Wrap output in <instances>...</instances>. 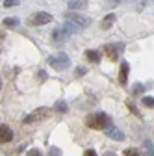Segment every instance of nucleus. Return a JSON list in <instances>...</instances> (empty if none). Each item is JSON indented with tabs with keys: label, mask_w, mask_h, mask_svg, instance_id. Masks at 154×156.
<instances>
[{
	"label": "nucleus",
	"mask_w": 154,
	"mask_h": 156,
	"mask_svg": "<svg viewBox=\"0 0 154 156\" xmlns=\"http://www.w3.org/2000/svg\"><path fill=\"white\" fill-rule=\"evenodd\" d=\"M106 130V134L110 136L111 140H115V141H123L124 140V134L121 132V128H117V126H110V128H104Z\"/></svg>",
	"instance_id": "0eeeda50"
},
{
	"label": "nucleus",
	"mask_w": 154,
	"mask_h": 156,
	"mask_svg": "<svg viewBox=\"0 0 154 156\" xmlns=\"http://www.w3.org/2000/svg\"><path fill=\"white\" fill-rule=\"evenodd\" d=\"M113 23H115V15L111 13V15H108V17H104V19H102L100 26H102L104 30H108V28H111V26H113Z\"/></svg>",
	"instance_id": "f8f14e48"
},
{
	"label": "nucleus",
	"mask_w": 154,
	"mask_h": 156,
	"mask_svg": "<svg viewBox=\"0 0 154 156\" xmlns=\"http://www.w3.org/2000/svg\"><path fill=\"white\" fill-rule=\"evenodd\" d=\"M2 24L8 26V28H15V26L19 24V19H15V17H8V19H4V21H2Z\"/></svg>",
	"instance_id": "4468645a"
},
{
	"label": "nucleus",
	"mask_w": 154,
	"mask_h": 156,
	"mask_svg": "<svg viewBox=\"0 0 154 156\" xmlns=\"http://www.w3.org/2000/svg\"><path fill=\"white\" fill-rule=\"evenodd\" d=\"M19 4V0H4V8H13Z\"/></svg>",
	"instance_id": "a211bd4d"
},
{
	"label": "nucleus",
	"mask_w": 154,
	"mask_h": 156,
	"mask_svg": "<svg viewBox=\"0 0 154 156\" xmlns=\"http://www.w3.org/2000/svg\"><path fill=\"white\" fill-rule=\"evenodd\" d=\"M48 115H50V108H37V110H33L30 115L24 117V123H26V125H30V123H39V121L47 119Z\"/></svg>",
	"instance_id": "39448f33"
},
{
	"label": "nucleus",
	"mask_w": 154,
	"mask_h": 156,
	"mask_svg": "<svg viewBox=\"0 0 154 156\" xmlns=\"http://www.w3.org/2000/svg\"><path fill=\"white\" fill-rule=\"evenodd\" d=\"M50 23H52V15L47 13V11H37V13L28 17L30 26H45V24H50Z\"/></svg>",
	"instance_id": "7ed1b4c3"
},
{
	"label": "nucleus",
	"mask_w": 154,
	"mask_h": 156,
	"mask_svg": "<svg viewBox=\"0 0 154 156\" xmlns=\"http://www.w3.org/2000/svg\"><path fill=\"white\" fill-rule=\"evenodd\" d=\"M11 140H13L11 128L6 126V125H0V143H8V141H11Z\"/></svg>",
	"instance_id": "423d86ee"
},
{
	"label": "nucleus",
	"mask_w": 154,
	"mask_h": 156,
	"mask_svg": "<svg viewBox=\"0 0 154 156\" xmlns=\"http://www.w3.org/2000/svg\"><path fill=\"white\" fill-rule=\"evenodd\" d=\"M123 156H141V152L136 151V149H126V151L123 152Z\"/></svg>",
	"instance_id": "2eb2a0df"
},
{
	"label": "nucleus",
	"mask_w": 154,
	"mask_h": 156,
	"mask_svg": "<svg viewBox=\"0 0 154 156\" xmlns=\"http://www.w3.org/2000/svg\"><path fill=\"white\" fill-rule=\"evenodd\" d=\"M141 89H143L141 86H136V87H134V93H141Z\"/></svg>",
	"instance_id": "5701e85b"
},
{
	"label": "nucleus",
	"mask_w": 154,
	"mask_h": 156,
	"mask_svg": "<svg viewBox=\"0 0 154 156\" xmlns=\"http://www.w3.org/2000/svg\"><path fill=\"white\" fill-rule=\"evenodd\" d=\"M106 123H108V115L102 113V112L89 113V115L86 117V125H87L89 128H93V130H104Z\"/></svg>",
	"instance_id": "f257e3e1"
},
{
	"label": "nucleus",
	"mask_w": 154,
	"mask_h": 156,
	"mask_svg": "<svg viewBox=\"0 0 154 156\" xmlns=\"http://www.w3.org/2000/svg\"><path fill=\"white\" fill-rule=\"evenodd\" d=\"M54 110H56V112H61V113H67V112H69V106H67L65 101H58V102L54 104Z\"/></svg>",
	"instance_id": "ddd939ff"
},
{
	"label": "nucleus",
	"mask_w": 154,
	"mask_h": 156,
	"mask_svg": "<svg viewBox=\"0 0 154 156\" xmlns=\"http://www.w3.org/2000/svg\"><path fill=\"white\" fill-rule=\"evenodd\" d=\"M65 19H67V23L78 24V28H87V26L91 24V19H87V17L80 15L78 11H69V13L65 15Z\"/></svg>",
	"instance_id": "20e7f679"
},
{
	"label": "nucleus",
	"mask_w": 154,
	"mask_h": 156,
	"mask_svg": "<svg viewBox=\"0 0 154 156\" xmlns=\"http://www.w3.org/2000/svg\"><path fill=\"white\" fill-rule=\"evenodd\" d=\"M86 58L93 63H100V60H102L100 52H97V50H86Z\"/></svg>",
	"instance_id": "9b49d317"
},
{
	"label": "nucleus",
	"mask_w": 154,
	"mask_h": 156,
	"mask_svg": "<svg viewBox=\"0 0 154 156\" xmlns=\"http://www.w3.org/2000/svg\"><path fill=\"white\" fill-rule=\"evenodd\" d=\"M87 8V0H69V9L71 11H80Z\"/></svg>",
	"instance_id": "1a4fd4ad"
},
{
	"label": "nucleus",
	"mask_w": 154,
	"mask_h": 156,
	"mask_svg": "<svg viewBox=\"0 0 154 156\" xmlns=\"http://www.w3.org/2000/svg\"><path fill=\"white\" fill-rule=\"evenodd\" d=\"M86 156H97V152H95L93 149H89V151H86Z\"/></svg>",
	"instance_id": "4be33fe9"
},
{
	"label": "nucleus",
	"mask_w": 154,
	"mask_h": 156,
	"mask_svg": "<svg viewBox=\"0 0 154 156\" xmlns=\"http://www.w3.org/2000/svg\"><path fill=\"white\" fill-rule=\"evenodd\" d=\"M86 73H87V71H86L84 67H78V69H76V71H74V74H76V76H84Z\"/></svg>",
	"instance_id": "412c9836"
},
{
	"label": "nucleus",
	"mask_w": 154,
	"mask_h": 156,
	"mask_svg": "<svg viewBox=\"0 0 154 156\" xmlns=\"http://www.w3.org/2000/svg\"><path fill=\"white\" fill-rule=\"evenodd\" d=\"M119 82H121V86H126V82H128V63H126V62H123V63H121Z\"/></svg>",
	"instance_id": "9d476101"
},
{
	"label": "nucleus",
	"mask_w": 154,
	"mask_h": 156,
	"mask_svg": "<svg viewBox=\"0 0 154 156\" xmlns=\"http://www.w3.org/2000/svg\"><path fill=\"white\" fill-rule=\"evenodd\" d=\"M143 104L149 106V108H152L154 106V97H143Z\"/></svg>",
	"instance_id": "dca6fc26"
},
{
	"label": "nucleus",
	"mask_w": 154,
	"mask_h": 156,
	"mask_svg": "<svg viewBox=\"0 0 154 156\" xmlns=\"http://www.w3.org/2000/svg\"><path fill=\"white\" fill-rule=\"evenodd\" d=\"M104 156H115V154H113V152H106Z\"/></svg>",
	"instance_id": "b1692460"
},
{
	"label": "nucleus",
	"mask_w": 154,
	"mask_h": 156,
	"mask_svg": "<svg viewBox=\"0 0 154 156\" xmlns=\"http://www.w3.org/2000/svg\"><path fill=\"white\" fill-rule=\"evenodd\" d=\"M104 50H106V54L111 58V60H117V54L123 50V45H119V43L117 45H106Z\"/></svg>",
	"instance_id": "6e6552de"
},
{
	"label": "nucleus",
	"mask_w": 154,
	"mask_h": 156,
	"mask_svg": "<svg viewBox=\"0 0 154 156\" xmlns=\"http://www.w3.org/2000/svg\"><path fill=\"white\" fill-rule=\"evenodd\" d=\"M26 156H43V154L37 151V149H30V151L26 152Z\"/></svg>",
	"instance_id": "aec40b11"
},
{
	"label": "nucleus",
	"mask_w": 154,
	"mask_h": 156,
	"mask_svg": "<svg viewBox=\"0 0 154 156\" xmlns=\"http://www.w3.org/2000/svg\"><path fill=\"white\" fill-rule=\"evenodd\" d=\"M145 151H147V156H152V141H145Z\"/></svg>",
	"instance_id": "f3484780"
},
{
	"label": "nucleus",
	"mask_w": 154,
	"mask_h": 156,
	"mask_svg": "<svg viewBox=\"0 0 154 156\" xmlns=\"http://www.w3.org/2000/svg\"><path fill=\"white\" fill-rule=\"evenodd\" d=\"M48 156H61V151H60V149H56V147H52L50 152H48Z\"/></svg>",
	"instance_id": "6ab92c4d"
},
{
	"label": "nucleus",
	"mask_w": 154,
	"mask_h": 156,
	"mask_svg": "<svg viewBox=\"0 0 154 156\" xmlns=\"http://www.w3.org/2000/svg\"><path fill=\"white\" fill-rule=\"evenodd\" d=\"M48 65L56 71H63V69H69L71 67V58L65 54V52H58L54 56L48 58Z\"/></svg>",
	"instance_id": "f03ea898"
}]
</instances>
